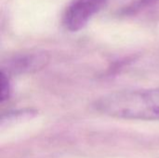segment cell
Masks as SVG:
<instances>
[{"mask_svg": "<svg viewBox=\"0 0 159 158\" xmlns=\"http://www.w3.org/2000/svg\"><path fill=\"white\" fill-rule=\"evenodd\" d=\"M94 108L116 118L159 120V88L110 93L98 99Z\"/></svg>", "mask_w": 159, "mask_h": 158, "instance_id": "6da1fadb", "label": "cell"}, {"mask_svg": "<svg viewBox=\"0 0 159 158\" xmlns=\"http://www.w3.org/2000/svg\"><path fill=\"white\" fill-rule=\"evenodd\" d=\"M108 0H73L62 15L63 26L70 32H78L85 28L89 20L106 5Z\"/></svg>", "mask_w": 159, "mask_h": 158, "instance_id": "7a4b0ae2", "label": "cell"}, {"mask_svg": "<svg viewBox=\"0 0 159 158\" xmlns=\"http://www.w3.org/2000/svg\"><path fill=\"white\" fill-rule=\"evenodd\" d=\"M48 55L44 52H27L16 55L7 61V72H28L36 70L45 65Z\"/></svg>", "mask_w": 159, "mask_h": 158, "instance_id": "3957f363", "label": "cell"}, {"mask_svg": "<svg viewBox=\"0 0 159 158\" xmlns=\"http://www.w3.org/2000/svg\"><path fill=\"white\" fill-rule=\"evenodd\" d=\"M159 0H132L129 4L123 6L118 11L117 15L120 17L135 16L142 11L158 5Z\"/></svg>", "mask_w": 159, "mask_h": 158, "instance_id": "277c9868", "label": "cell"}, {"mask_svg": "<svg viewBox=\"0 0 159 158\" xmlns=\"http://www.w3.org/2000/svg\"><path fill=\"white\" fill-rule=\"evenodd\" d=\"M1 102H4L5 101L8 100L10 96V83H9V78L8 74L5 73L4 71H1Z\"/></svg>", "mask_w": 159, "mask_h": 158, "instance_id": "5b68a950", "label": "cell"}]
</instances>
